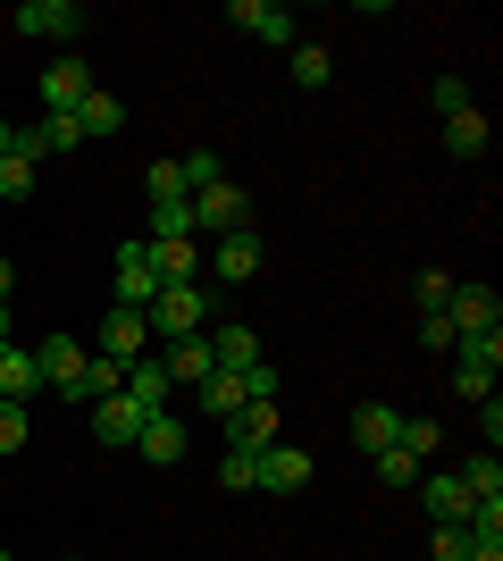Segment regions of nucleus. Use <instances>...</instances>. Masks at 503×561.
<instances>
[{
    "instance_id": "2eb2a0df",
    "label": "nucleus",
    "mask_w": 503,
    "mask_h": 561,
    "mask_svg": "<svg viewBox=\"0 0 503 561\" xmlns=\"http://www.w3.org/2000/svg\"><path fill=\"white\" fill-rule=\"evenodd\" d=\"M227 445H236V453H268V445H286V436H277V402H243L236 420H227Z\"/></svg>"
},
{
    "instance_id": "b1692460",
    "label": "nucleus",
    "mask_w": 503,
    "mask_h": 561,
    "mask_svg": "<svg viewBox=\"0 0 503 561\" xmlns=\"http://www.w3.org/2000/svg\"><path fill=\"white\" fill-rule=\"evenodd\" d=\"M210 360H218V369H252V360H261V335H252V328H218Z\"/></svg>"
},
{
    "instance_id": "c85d7f7f",
    "label": "nucleus",
    "mask_w": 503,
    "mask_h": 561,
    "mask_svg": "<svg viewBox=\"0 0 503 561\" xmlns=\"http://www.w3.org/2000/svg\"><path fill=\"white\" fill-rule=\"evenodd\" d=\"M369 461H378V478H386V486H420V461H411L403 445H386V453H369Z\"/></svg>"
},
{
    "instance_id": "2f4dec72",
    "label": "nucleus",
    "mask_w": 503,
    "mask_h": 561,
    "mask_svg": "<svg viewBox=\"0 0 503 561\" xmlns=\"http://www.w3.org/2000/svg\"><path fill=\"white\" fill-rule=\"evenodd\" d=\"M144 193H151V202H185V176H176V160H151Z\"/></svg>"
},
{
    "instance_id": "a878e982",
    "label": "nucleus",
    "mask_w": 503,
    "mask_h": 561,
    "mask_svg": "<svg viewBox=\"0 0 503 561\" xmlns=\"http://www.w3.org/2000/svg\"><path fill=\"white\" fill-rule=\"evenodd\" d=\"M76 126H84V135H126V101L118 93H93L84 110H76Z\"/></svg>"
},
{
    "instance_id": "6e6552de",
    "label": "nucleus",
    "mask_w": 503,
    "mask_h": 561,
    "mask_svg": "<svg viewBox=\"0 0 503 561\" xmlns=\"http://www.w3.org/2000/svg\"><path fill=\"white\" fill-rule=\"evenodd\" d=\"M18 34H34V43H76V34H84V0H18Z\"/></svg>"
},
{
    "instance_id": "58836bf2",
    "label": "nucleus",
    "mask_w": 503,
    "mask_h": 561,
    "mask_svg": "<svg viewBox=\"0 0 503 561\" xmlns=\"http://www.w3.org/2000/svg\"><path fill=\"white\" fill-rule=\"evenodd\" d=\"M479 427H487V453H495V445H503V402H495V394L479 402Z\"/></svg>"
},
{
    "instance_id": "72a5a7b5",
    "label": "nucleus",
    "mask_w": 503,
    "mask_h": 561,
    "mask_svg": "<svg viewBox=\"0 0 503 561\" xmlns=\"http://www.w3.org/2000/svg\"><path fill=\"white\" fill-rule=\"evenodd\" d=\"M176 176H185V193L218 185V151H185V160H176Z\"/></svg>"
},
{
    "instance_id": "79ce46f5",
    "label": "nucleus",
    "mask_w": 503,
    "mask_h": 561,
    "mask_svg": "<svg viewBox=\"0 0 503 561\" xmlns=\"http://www.w3.org/2000/svg\"><path fill=\"white\" fill-rule=\"evenodd\" d=\"M0 151H9V117H0Z\"/></svg>"
},
{
    "instance_id": "7ed1b4c3",
    "label": "nucleus",
    "mask_w": 503,
    "mask_h": 561,
    "mask_svg": "<svg viewBox=\"0 0 503 561\" xmlns=\"http://www.w3.org/2000/svg\"><path fill=\"white\" fill-rule=\"evenodd\" d=\"M34 360H43V386H50V394L84 411V360H93V352L76 344V335H43V344H34Z\"/></svg>"
},
{
    "instance_id": "4c0bfd02",
    "label": "nucleus",
    "mask_w": 503,
    "mask_h": 561,
    "mask_svg": "<svg viewBox=\"0 0 503 561\" xmlns=\"http://www.w3.org/2000/svg\"><path fill=\"white\" fill-rule=\"evenodd\" d=\"M34 427H25V402H0V453H18Z\"/></svg>"
},
{
    "instance_id": "c756f323",
    "label": "nucleus",
    "mask_w": 503,
    "mask_h": 561,
    "mask_svg": "<svg viewBox=\"0 0 503 561\" xmlns=\"http://www.w3.org/2000/svg\"><path fill=\"white\" fill-rule=\"evenodd\" d=\"M252 461H261V453H236V445H227V461H218V486H227V494H252Z\"/></svg>"
},
{
    "instance_id": "0eeeda50",
    "label": "nucleus",
    "mask_w": 503,
    "mask_h": 561,
    "mask_svg": "<svg viewBox=\"0 0 503 561\" xmlns=\"http://www.w3.org/2000/svg\"><path fill=\"white\" fill-rule=\"evenodd\" d=\"M185 218H193V234H236L243 218H252V202H243L227 176L218 185H202V193H185Z\"/></svg>"
},
{
    "instance_id": "5701e85b",
    "label": "nucleus",
    "mask_w": 503,
    "mask_h": 561,
    "mask_svg": "<svg viewBox=\"0 0 503 561\" xmlns=\"http://www.w3.org/2000/svg\"><path fill=\"white\" fill-rule=\"evenodd\" d=\"M25 142H34V160H68V151H84V126L76 117H43V126H25Z\"/></svg>"
},
{
    "instance_id": "f257e3e1",
    "label": "nucleus",
    "mask_w": 503,
    "mask_h": 561,
    "mask_svg": "<svg viewBox=\"0 0 503 561\" xmlns=\"http://www.w3.org/2000/svg\"><path fill=\"white\" fill-rule=\"evenodd\" d=\"M144 319H151L160 344H185V335L210 328V294H202V285H160V302H151Z\"/></svg>"
},
{
    "instance_id": "39448f33",
    "label": "nucleus",
    "mask_w": 503,
    "mask_h": 561,
    "mask_svg": "<svg viewBox=\"0 0 503 561\" xmlns=\"http://www.w3.org/2000/svg\"><path fill=\"white\" fill-rule=\"evenodd\" d=\"M34 93H43V117H76L101 84H93V68L68 50V59H50V68H43V84H34Z\"/></svg>"
},
{
    "instance_id": "a211bd4d",
    "label": "nucleus",
    "mask_w": 503,
    "mask_h": 561,
    "mask_svg": "<svg viewBox=\"0 0 503 561\" xmlns=\"http://www.w3.org/2000/svg\"><path fill=\"white\" fill-rule=\"evenodd\" d=\"M160 369H168V386H202V377L218 369V360H210V328H202V335H185V344H168V360H160Z\"/></svg>"
},
{
    "instance_id": "473e14b6",
    "label": "nucleus",
    "mask_w": 503,
    "mask_h": 561,
    "mask_svg": "<svg viewBox=\"0 0 503 561\" xmlns=\"http://www.w3.org/2000/svg\"><path fill=\"white\" fill-rule=\"evenodd\" d=\"M436 436H445L436 420H403V427H395V445H403L411 461H420V453H436Z\"/></svg>"
},
{
    "instance_id": "9d476101",
    "label": "nucleus",
    "mask_w": 503,
    "mask_h": 561,
    "mask_svg": "<svg viewBox=\"0 0 503 561\" xmlns=\"http://www.w3.org/2000/svg\"><path fill=\"white\" fill-rule=\"evenodd\" d=\"M445 319H454V335H503V294L495 285H454Z\"/></svg>"
},
{
    "instance_id": "4be33fe9",
    "label": "nucleus",
    "mask_w": 503,
    "mask_h": 561,
    "mask_svg": "<svg viewBox=\"0 0 503 561\" xmlns=\"http://www.w3.org/2000/svg\"><path fill=\"white\" fill-rule=\"evenodd\" d=\"M395 427H403L395 402H361V411H353V445L361 453H386V445H395Z\"/></svg>"
},
{
    "instance_id": "6ab92c4d",
    "label": "nucleus",
    "mask_w": 503,
    "mask_h": 561,
    "mask_svg": "<svg viewBox=\"0 0 503 561\" xmlns=\"http://www.w3.org/2000/svg\"><path fill=\"white\" fill-rule=\"evenodd\" d=\"M193 402H202V420H218V427H227V420L243 411V377H236V369H210L202 386H193Z\"/></svg>"
},
{
    "instance_id": "e433bc0d",
    "label": "nucleus",
    "mask_w": 503,
    "mask_h": 561,
    "mask_svg": "<svg viewBox=\"0 0 503 561\" xmlns=\"http://www.w3.org/2000/svg\"><path fill=\"white\" fill-rule=\"evenodd\" d=\"M243 377V402H277V369L268 360H252V369H236Z\"/></svg>"
},
{
    "instance_id": "ea45409f",
    "label": "nucleus",
    "mask_w": 503,
    "mask_h": 561,
    "mask_svg": "<svg viewBox=\"0 0 503 561\" xmlns=\"http://www.w3.org/2000/svg\"><path fill=\"white\" fill-rule=\"evenodd\" d=\"M9 285H18V260H0V302H9Z\"/></svg>"
},
{
    "instance_id": "9b49d317",
    "label": "nucleus",
    "mask_w": 503,
    "mask_h": 561,
    "mask_svg": "<svg viewBox=\"0 0 503 561\" xmlns=\"http://www.w3.org/2000/svg\"><path fill=\"white\" fill-rule=\"evenodd\" d=\"M210 277L218 285H252V277H261V234H252V227L218 234V243H210Z\"/></svg>"
},
{
    "instance_id": "c9c22d12",
    "label": "nucleus",
    "mask_w": 503,
    "mask_h": 561,
    "mask_svg": "<svg viewBox=\"0 0 503 561\" xmlns=\"http://www.w3.org/2000/svg\"><path fill=\"white\" fill-rule=\"evenodd\" d=\"M420 344H428V352H454L461 335H454V319H445V310H420Z\"/></svg>"
},
{
    "instance_id": "37998d69",
    "label": "nucleus",
    "mask_w": 503,
    "mask_h": 561,
    "mask_svg": "<svg viewBox=\"0 0 503 561\" xmlns=\"http://www.w3.org/2000/svg\"><path fill=\"white\" fill-rule=\"evenodd\" d=\"M0 561H9V553H0Z\"/></svg>"
},
{
    "instance_id": "412c9836",
    "label": "nucleus",
    "mask_w": 503,
    "mask_h": 561,
    "mask_svg": "<svg viewBox=\"0 0 503 561\" xmlns=\"http://www.w3.org/2000/svg\"><path fill=\"white\" fill-rule=\"evenodd\" d=\"M151 243V234H144ZM151 277L160 285H202V252H193V234L185 243H151Z\"/></svg>"
},
{
    "instance_id": "dca6fc26",
    "label": "nucleus",
    "mask_w": 503,
    "mask_h": 561,
    "mask_svg": "<svg viewBox=\"0 0 503 561\" xmlns=\"http://www.w3.org/2000/svg\"><path fill=\"white\" fill-rule=\"evenodd\" d=\"M118 394L135 402L144 420H160V411H168V394H176V386H168V369H160V360H151V352H144V360L126 369V386H118Z\"/></svg>"
},
{
    "instance_id": "bb28decb",
    "label": "nucleus",
    "mask_w": 503,
    "mask_h": 561,
    "mask_svg": "<svg viewBox=\"0 0 503 561\" xmlns=\"http://www.w3.org/2000/svg\"><path fill=\"white\" fill-rule=\"evenodd\" d=\"M328 76H335V59H328V50H319V43H294V84H302V93H319Z\"/></svg>"
},
{
    "instance_id": "a19ab883",
    "label": "nucleus",
    "mask_w": 503,
    "mask_h": 561,
    "mask_svg": "<svg viewBox=\"0 0 503 561\" xmlns=\"http://www.w3.org/2000/svg\"><path fill=\"white\" fill-rule=\"evenodd\" d=\"M470 561H503V545H470Z\"/></svg>"
},
{
    "instance_id": "f704fd0d",
    "label": "nucleus",
    "mask_w": 503,
    "mask_h": 561,
    "mask_svg": "<svg viewBox=\"0 0 503 561\" xmlns=\"http://www.w3.org/2000/svg\"><path fill=\"white\" fill-rule=\"evenodd\" d=\"M411 294H420V310H445V302H454V277H445V268H420Z\"/></svg>"
},
{
    "instance_id": "ddd939ff",
    "label": "nucleus",
    "mask_w": 503,
    "mask_h": 561,
    "mask_svg": "<svg viewBox=\"0 0 503 561\" xmlns=\"http://www.w3.org/2000/svg\"><path fill=\"white\" fill-rule=\"evenodd\" d=\"M185 445H193V427L176 420V411H160V420H144V436H135V453H144L151 469H176V461H185Z\"/></svg>"
},
{
    "instance_id": "f3484780",
    "label": "nucleus",
    "mask_w": 503,
    "mask_h": 561,
    "mask_svg": "<svg viewBox=\"0 0 503 561\" xmlns=\"http://www.w3.org/2000/svg\"><path fill=\"white\" fill-rule=\"evenodd\" d=\"M34 193V142L25 126H9V151H0V202H25Z\"/></svg>"
},
{
    "instance_id": "4468645a",
    "label": "nucleus",
    "mask_w": 503,
    "mask_h": 561,
    "mask_svg": "<svg viewBox=\"0 0 503 561\" xmlns=\"http://www.w3.org/2000/svg\"><path fill=\"white\" fill-rule=\"evenodd\" d=\"M84 420H93V436H101V445H135V436H144V411H135L126 394L84 402Z\"/></svg>"
},
{
    "instance_id": "1a4fd4ad",
    "label": "nucleus",
    "mask_w": 503,
    "mask_h": 561,
    "mask_svg": "<svg viewBox=\"0 0 503 561\" xmlns=\"http://www.w3.org/2000/svg\"><path fill=\"white\" fill-rule=\"evenodd\" d=\"M227 25H243L252 43H268V50H294V9H277V0H227Z\"/></svg>"
},
{
    "instance_id": "f03ea898",
    "label": "nucleus",
    "mask_w": 503,
    "mask_h": 561,
    "mask_svg": "<svg viewBox=\"0 0 503 561\" xmlns=\"http://www.w3.org/2000/svg\"><path fill=\"white\" fill-rule=\"evenodd\" d=\"M503 377V335H461L454 344V394L461 402H487Z\"/></svg>"
},
{
    "instance_id": "f8f14e48",
    "label": "nucleus",
    "mask_w": 503,
    "mask_h": 561,
    "mask_svg": "<svg viewBox=\"0 0 503 561\" xmlns=\"http://www.w3.org/2000/svg\"><path fill=\"white\" fill-rule=\"evenodd\" d=\"M252 486H268V494L311 486V453H302V445H268L261 461H252Z\"/></svg>"
},
{
    "instance_id": "20e7f679",
    "label": "nucleus",
    "mask_w": 503,
    "mask_h": 561,
    "mask_svg": "<svg viewBox=\"0 0 503 561\" xmlns=\"http://www.w3.org/2000/svg\"><path fill=\"white\" fill-rule=\"evenodd\" d=\"M110 302H118V310H151V302H160L151 243H118V260H110Z\"/></svg>"
},
{
    "instance_id": "423d86ee",
    "label": "nucleus",
    "mask_w": 503,
    "mask_h": 561,
    "mask_svg": "<svg viewBox=\"0 0 503 561\" xmlns=\"http://www.w3.org/2000/svg\"><path fill=\"white\" fill-rule=\"evenodd\" d=\"M93 352H101V360H118V369H135V360L151 352V319H144V310H118V302H110V310H101Z\"/></svg>"
},
{
    "instance_id": "aec40b11",
    "label": "nucleus",
    "mask_w": 503,
    "mask_h": 561,
    "mask_svg": "<svg viewBox=\"0 0 503 561\" xmlns=\"http://www.w3.org/2000/svg\"><path fill=\"white\" fill-rule=\"evenodd\" d=\"M420 503H428V519H470V486H461V469L420 478Z\"/></svg>"
},
{
    "instance_id": "7c9ffc66",
    "label": "nucleus",
    "mask_w": 503,
    "mask_h": 561,
    "mask_svg": "<svg viewBox=\"0 0 503 561\" xmlns=\"http://www.w3.org/2000/svg\"><path fill=\"white\" fill-rule=\"evenodd\" d=\"M428 110H436V117L470 110V84H461V76H436V84H428Z\"/></svg>"
},
{
    "instance_id": "393cba45",
    "label": "nucleus",
    "mask_w": 503,
    "mask_h": 561,
    "mask_svg": "<svg viewBox=\"0 0 503 561\" xmlns=\"http://www.w3.org/2000/svg\"><path fill=\"white\" fill-rule=\"evenodd\" d=\"M445 151L479 160V151H487V110H454V117H445Z\"/></svg>"
},
{
    "instance_id": "cd10ccee",
    "label": "nucleus",
    "mask_w": 503,
    "mask_h": 561,
    "mask_svg": "<svg viewBox=\"0 0 503 561\" xmlns=\"http://www.w3.org/2000/svg\"><path fill=\"white\" fill-rule=\"evenodd\" d=\"M461 486H470V494H503V461H495V453H470V469H461Z\"/></svg>"
}]
</instances>
